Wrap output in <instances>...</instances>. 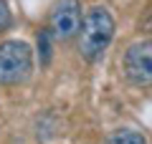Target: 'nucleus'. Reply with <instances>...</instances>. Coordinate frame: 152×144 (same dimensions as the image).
Masks as SVG:
<instances>
[{
	"label": "nucleus",
	"mask_w": 152,
	"mask_h": 144,
	"mask_svg": "<svg viewBox=\"0 0 152 144\" xmlns=\"http://www.w3.org/2000/svg\"><path fill=\"white\" fill-rule=\"evenodd\" d=\"M114 38V18L107 8L94 5L86 10L79 28V53L86 61H99Z\"/></svg>",
	"instance_id": "nucleus-1"
},
{
	"label": "nucleus",
	"mask_w": 152,
	"mask_h": 144,
	"mask_svg": "<svg viewBox=\"0 0 152 144\" xmlns=\"http://www.w3.org/2000/svg\"><path fill=\"white\" fill-rule=\"evenodd\" d=\"M33 71V51L26 41L0 43V84L18 86L26 84Z\"/></svg>",
	"instance_id": "nucleus-2"
},
{
	"label": "nucleus",
	"mask_w": 152,
	"mask_h": 144,
	"mask_svg": "<svg viewBox=\"0 0 152 144\" xmlns=\"http://www.w3.org/2000/svg\"><path fill=\"white\" fill-rule=\"evenodd\" d=\"M81 3L79 0H56L48 18V31L56 41H69L79 36L81 28Z\"/></svg>",
	"instance_id": "nucleus-3"
},
{
	"label": "nucleus",
	"mask_w": 152,
	"mask_h": 144,
	"mask_svg": "<svg viewBox=\"0 0 152 144\" xmlns=\"http://www.w3.org/2000/svg\"><path fill=\"white\" fill-rule=\"evenodd\" d=\"M124 76L134 86H152V41H137L124 51Z\"/></svg>",
	"instance_id": "nucleus-4"
},
{
	"label": "nucleus",
	"mask_w": 152,
	"mask_h": 144,
	"mask_svg": "<svg viewBox=\"0 0 152 144\" xmlns=\"http://www.w3.org/2000/svg\"><path fill=\"white\" fill-rule=\"evenodd\" d=\"M104 144H147V139L134 129H117L107 137Z\"/></svg>",
	"instance_id": "nucleus-5"
},
{
	"label": "nucleus",
	"mask_w": 152,
	"mask_h": 144,
	"mask_svg": "<svg viewBox=\"0 0 152 144\" xmlns=\"http://www.w3.org/2000/svg\"><path fill=\"white\" fill-rule=\"evenodd\" d=\"M10 25H13V15L8 8V0H0V33H5Z\"/></svg>",
	"instance_id": "nucleus-6"
}]
</instances>
